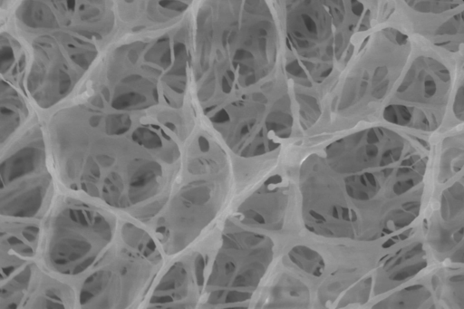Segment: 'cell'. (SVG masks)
<instances>
[{
    "instance_id": "obj_21",
    "label": "cell",
    "mask_w": 464,
    "mask_h": 309,
    "mask_svg": "<svg viewBox=\"0 0 464 309\" xmlns=\"http://www.w3.org/2000/svg\"><path fill=\"white\" fill-rule=\"evenodd\" d=\"M37 270L34 263H28L6 283H2L1 308L19 307L24 304L23 299L26 298Z\"/></svg>"
},
{
    "instance_id": "obj_5",
    "label": "cell",
    "mask_w": 464,
    "mask_h": 309,
    "mask_svg": "<svg viewBox=\"0 0 464 309\" xmlns=\"http://www.w3.org/2000/svg\"><path fill=\"white\" fill-rule=\"evenodd\" d=\"M279 55L267 0H201L192 20V85L203 114L275 77Z\"/></svg>"
},
{
    "instance_id": "obj_22",
    "label": "cell",
    "mask_w": 464,
    "mask_h": 309,
    "mask_svg": "<svg viewBox=\"0 0 464 309\" xmlns=\"http://www.w3.org/2000/svg\"><path fill=\"white\" fill-rule=\"evenodd\" d=\"M309 303V293L300 281L286 276L282 278L271 293L269 306H303Z\"/></svg>"
},
{
    "instance_id": "obj_11",
    "label": "cell",
    "mask_w": 464,
    "mask_h": 309,
    "mask_svg": "<svg viewBox=\"0 0 464 309\" xmlns=\"http://www.w3.org/2000/svg\"><path fill=\"white\" fill-rule=\"evenodd\" d=\"M451 85L450 71L442 62L419 56L392 92L383 118L399 126L433 131L444 117Z\"/></svg>"
},
{
    "instance_id": "obj_23",
    "label": "cell",
    "mask_w": 464,
    "mask_h": 309,
    "mask_svg": "<svg viewBox=\"0 0 464 309\" xmlns=\"http://www.w3.org/2000/svg\"><path fill=\"white\" fill-rule=\"evenodd\" d=\"M438 43L450 50L464 48V7L454 13L436 29Z\"/></svg>"
},
{
    "instance_id": "obj_4",
    "label": "cell",
    "mask_w": 464,
    "mask_h": 309,
    "mask_svg": "<svg viewBox=\"0 0 464 309\" xmlns=\"http://www.w3.org/2000/svg\"><path fill=\"white\" fill-rule=\"evenodd\" d=\"M284 68L304 128L389 13V0H276Z\"/></svg>"
},
{
    "instance_id": "obj_14",
    "label": "cell",
    "mask_w": 464,
    "mask_h": 309,
    "mask_svg": "<svg viewBox=\"0 0 464 309\" xmlns=\"http://www.w3.org/2000/svg\"><path fill=\"white\" fill-rule=\"evenodd\" d=\"M49 169L1 188V216L8 219H30L44 212L52 196Z\"/></svg>"
},
{
    "instance_id": "obj_6",
    "label": "cell",
    "mask_w": 464,
    "mask_h": 309,
    "mask_svg": "<svg viewBox=\"0 0 464 309\" xmlns=\"http://www.w3.org/2000/svg\"><path fill=\"white\" fill-rule=\"evenodd\" d=\"M206 118L235 155L254 159L274 153L294 128L287 82L275 76L218 106Z\"/></svg>"
},
{
    "instance_id": "obj_18",
    "label": "cell",
    "mask_w": 464,
    "mask_h": 309,
    "mask_svg": "<svg viewBox=\"0 0 464 309\" xmlns=\"http://www.w3.org/2000/svg\"><path fill=\"white\" fill-rule=\"evenodd\" d=\"M285 208V195L279 188H266L253 195L240 209L242 217L258 226H279Z\"/></svg>"
},
{
    "instance_id": "obj_2",
    "label": "cell",
    "mask_w": 464,
    "mask_h": 309,
    "mask_svg": "<svg viewBox=\"0 0 464 309\" xmlns=\"http://www.w3.org/2000/svg\"><path fill=\"white\" fill-rule=\"evenodd\" d=\"M428 164L423 140L388 127L336 139L300 166L304 225L334 239L373 241L396 233L420 214Z\"/></svg>"
},
{
    "instance_id": "obj_3",
    "label": "cell",
    "mask_w": 464,
    "mask_h": 309,
    "mask_svg": "<svg viewBox=\"0 0 464 309\" xmlns=\"http://www.w3.org/2000/svg\"><path fill=\"white\" fill-rule=\"evenodd\" d=\"M10 30L27 53V93L44 111L72 96L121 36L115 0H19Z\"/></svg>"
},
{
    "instance_id": "obj_25",
    "label": "cell",
    "mask_w": 464,
    "mask_h": 309,
    "mask_svg": "<svg viewBox=\"0 0 464 309\" xmlns=\"http://www.w3.org/2000/svg\"><path fill=\"white\" fill-rule=\"evenodd\" d=\"M413 11L424 14H441L464 7V0H403Z\"/></svg>"
},
{
    "instance_id": "obj_24",
    "label": "cell",
    "mask_w": 464,
    "mask_h": 309,
    "mask_svg": "<svg viewBox=\"0 0 464 309\" xmlns=\"http://www.w3.org/2000/svg\"><path fill=\"white\" fill-rule=\"evenodd\" d=\"M431 299L430 292L422 285H413L379 302L377 308H415L421 307Z\"/></svg>"
},
{
    "instance_id": "obj_12",
    "label": "cell",
    "mask_w": 464,
    "mask_h": 309,
    "mask_svg": "<svg viewBox=\"0 0 464 309\" xmlns=\"http://www.w3.org/2000/svg\"><path fill=\"white\" fill-rule=\"evenodd\" d=\"M128 243L132 246L131 251L125 249L109 258L106 254L85 275L78 297L81 306L129 307L144 293L160 266L161 256L155 243Z\"/></svg>"
},
{
    "instance_id": "obj_17",
    "label": "cell",
    "mask_w": 464,
    "mask_h": 309,
    "mask_svg": "<svg viewBox=\"0 0 464 309\" xmlns=\"http://www.w3.org/2000/svg\"><path fill=\"white\" fill-rule=\"evenodd\" d=\"M1 150L26 129L31 118V100L24 80L1 77Z\"/></svg>"
},
{
    "instance_id": "obj_10",
    "label": "cell",
    "mask_w": 464,
    "mask_h": 309,
    "mask_svg": "<svg viewBox=\"0 0 464 309\" xmlns=\"http://www.w3.org/2000/svg\"><path fill=\"white\" fill-rule=\"evenodd\" d=\"M272 260L273 243L266 236L246 230L224 234L205 285L206 304L251 298Z\"/></svg>"
},
{
    "instance_id": "obj_1",
    "label": "cell",
    "mask_w": 464,
    "mask_h": 309,
    "mask_svg": "<svg viewBox=\"0 0 464 309\" xmlns=\"http://www.w3.org/2000/svg\"><path fill=\"white\" fill-rule=\"evenodd\" d=\"M192 20L120 37L46 126L71 188L128 211L169 196L194 126Z\"/></svg>"
},
{
    "instance_id": "obj_9",
    "label": "cell",
    "mask_w": 464,
    "mask_h": 309,
    "mask_svg": "<svg viewBox=\"0 0 464 309\" xmlns=\"http://www.w3.org/2000/svg\"><path fill=\"white\" fill-rule=\"evenodd\" d=\"M115 217L81 200L67 198L50 217L44 260L65 276L86 275L108 253L116 236Z\"/></svg>"
},
{
    "instance_id": "obj_7",
    "label": "cell",
    "mask_w": 464,
    "mask_h": 309,
    "mask_svg": "<svg viewBox=\"0 0 464 309\" xmlns=\"http://www.w3.org/2000/svg\"><path fill=\"white\" fill-rule=\"evenodd\" d=\"M410 52L409 37L401 31L392 27L376 30L335 86L332 111L353 119L375 109L391 95Z\"/></svg>"
},
{
    "instance_id": "obj_20",
    "label": "cell",
    "mask_w": 464,
    "mask_h": 309,
    "mask_svg": "<svg viewBox=\"0 0 464 309\" xmlns=\"http://www.w3.org/2000/svg\"><path fill=\"white\" fill-rule=\"evenodd\" d=\"M420 246H421L418 245L408 247L404 252L400 254L398 253L395 257L388 261L383 266V271L386 275H382L380 284H382L386 280L389 281L388 284L391 285L399 283L410 276H412L421 269L425 265L424 258L413 261L423 256V252Z\"/></svg>"
},
{
    "instance_id": "obj_19",
    "label": "cell",
    "mask_w": 464,
    "mask_h": 309,
    "mask_svg": "<svg viewBox=\"0 0 464 309\" xmlns=\"http://www.w3.org/2000/svg\"><path fill=\"white\" fill-rule=\"evenodd\" d=\"M75 299L69 285L42 274L38 269L24 304L27 308H65L72 307Z\"/></svg>"
},
{
    "instance_id": "obj_15",
    "label": "cell",
    "mask_w": 464,
    "mask_h": 309,
    "mask_svg": "<svg viewBox=\"0 0 464 309\" xmlns=\"http://www.w3.org/2000/svg\"><path fill=\"white\" fill-rule=\"evenodd\" d=\"M202 260L193 265L177 261L162 275L153 289L148 304L150 308H183L196 304L197 286L202 275Z\"/></svg>"
},
{
    "instance_id": "obj_27",
    "label": "cell",
    "mask_w": 464,
    "mask_h": 309,
    "mask_svg": "<svg viewBox=\"0 0 464 309\" xmlns=\"http://www.w3.org/2000/svg\"><path fill=\"white\" fill-rule=\"evenodd\" d=\"M452 110L455 117L464 121V78L454 94Z\"/></svg>"
},
{
    "instance_id": "obj_8",
    "label": "cell",
    "mask_w": 464,
    "mask_h": 309,
    "mask_svg": "<svg viewBox=\"0 0 464 309\" xmlns=\"http://www.w3.org/2000/svg\"><path fill=\"white\" fill-rule=\"evenodd\" d=\"M183 164L194 178L184 181L156 224V234L167 255L187 247L215 216L216 181L207 177L225 166V157L209 138L198 135L188 146Z\"/></svg>"
},
{
    "instance_id": "obj_26",
    "label": "cell",
    "mask_w": 464,
    "mask_h": 309,
    "mask_svg": "<svg viewBox=\"0 0 464 309\" xmlns=\"http://www.w3.org/2000/svg\"><path fill=\"white\" fill-rule=\"evenodd\" d=\"M290 259L300 269L314 275L324 270V260L319 254L305 246H296L289 253Z\"/></svg>"
},
{
    "instance_id": "obj_13",
    "label": "cell",
    "mask_w": 464,
    "mask_h": 309,
    "mask_svg": "<svg viewBox=\"0 0 464 309\" xmlns=\"http://www.w3.org/2000/svg\"><path fill=\"white\" fill-rule=\"evenodd\" d=\"M431 247L452 262L464 263V177L441 195L429 230Z\"/></svg>"
},
{
    "instance_id": "obj_16",
    "label": "cell",
    "mask_w": 464,
    "mask_h": 309,
    "mask_svg": "<svg viewBox=\"0 0 464 309\" xmlns=\"http://www.w3.org/2000/svg\"><path fill=\"white\" fill-rule=\"evenodd\" d=\"M40 227L35 222L8 219L1 225L2 281L24 266L37 251Z\"/></svg>"
}]
</instances>
